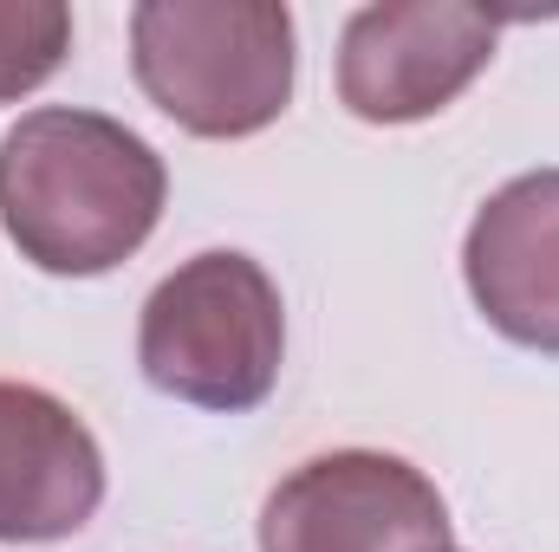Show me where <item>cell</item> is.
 I'll list each match as a JSON object with an SVG mask.
<instances>
[{"label":"cell","mask_w":559,"mask_h":552,"mask_svg":"<svg viewBox=\"0 0 559 552\" xmlns=\"http://www.w3.org/2000/svg\"><path fill=\"white\" fill-rule=\"evenodd\" d=\"M169 169L150 143L72 105H39L0 137V228L39 274L98 279L163 221Z\"/></svg>","instance_id":"1"},{"label":"cell","mask_w":559,"mask_h":552,"mask_svg":"<svg viewBox=\"0 0 559 552\" xmlns=\"http://www.w3.org/2000/svg\"><path fill=\"white\" fill-rule=\"evenodd\" d=\"M449 501L384 448H332L299 461L261 507V552H442Z\"/></svg>","instance_id":"5"},{"label":"cell","mask_w":559,"mask_h":552,"mask_svg":"<svg viewBox=\"0 0 559 552\" xmlns=\"http://www.w3.org/2000/svg\"><path fill=\"white\" fill-rule=\"evenodd\" d=\"M105 507V448L39 384L0 377V547H52Z\"/></svg>","instance_id":"6"},{"label":"cell","mask_w":559,"mask_h":552,"mask_svg":"<svg viewBox=\"0 0 559 552\" xmlns=\"http://www.w3.org/2000/svg\"><path fill=\"white\" fill-rule=\"evenodd\" d=\"M72 52L66 0H0V105L39 92Z\"/></svg>","instance_id":"8"},{"label":"cell","mask_w":559,"mask_h":552,"mask_svg":"<svg viewBox=\"0 0 559 552\" xmlns=\"http://www.w3.org/2000/svg\"><path fill=\"white\" fill-rule=\"evenodd\" d=\"M501 13L462 0H378L338 33V105L365 124H423L449 111L495 59Z\"/></svg>","instance_id":"4"},{"label":"cell","mask_w":559,"mask_h":552,"mask_svg":"<svg viewBox=\"0 0 559 552\" xmlns=\"http://www.w3.org/2000/svg\"><path fill=\"white\" fill-rule=\"evenodd\" d=\"M150 391L209 416H248L286 364V305L274 274L241 248H209L156 279L138 319Z\"/></svg>","instance_id":"3"},{"label":"cell","mask_w":559,"mask_h":552,"mask_svg":"<svg viewBox=\"0 0 559 552\" xmlns=\"http://www.w3.org/2000/svg\"><path fill=\"white\" fill-rule=\"evenodd\" d=\"M462 279L508 345L559 358V169H527L475 208Z\"/></svg>","instance_id":"7"},{"label":"cell","mask_w":559,"mask_h":552,"mask_svg":"<svg viewBox=\"0 0 559 552\" xmlns=\"http://www.w3.org/2000/svg\"><path fill=\"white\" fill-rule=\"evenodd\" d=\"M131 72L169 124L235 143L293 105L299 33L280 0H143L131 13Z\"/></svg>","instance_id":"2"},{"label":"cell","mask_w":559,"mask_h":552,"mask_svg":"<svg viewBox=\"0 0 559 552\" xmlns=\"http://www.w3.org/2000/svg\"><path fill=\"white\" fill-rule=\"evenodd\" d=\"M442 552H455V547H442Z\"/></svg>","instance_id":"9"}]
</instances>
